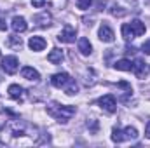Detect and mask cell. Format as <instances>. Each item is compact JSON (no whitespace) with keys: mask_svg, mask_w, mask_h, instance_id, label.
<instances>
[{"mask_svg":"<svg viewBox=\"0 0 150 148\" xmlns=\"http://www.w3.org/2000/svg\"><path fill=\"white\" fill-rule=\"evenodd\" d=\"M47 111L51 117H54L59 122H68L75 115V106H65V105H58V103H51L47 106Z\"/></svg>","mask_w":150,"mask_h":148,"instance_id":"obj_1","label":"cell"},{"mask_svg":"<svg viewBox=\"0 0 150 148\" xmlns=\"http://www.w3.org/2000/svg\"><path fill=\"white\" fill-rule=\"evenodd\" d=\"M2 68L5 70V73L9 75H14L18 70H19V61L16 56H5L2 59Z\"/></svg>","mask_w":150,"mask_h":148,"instance_id":"obj_2","label":"cell"},{"mask_svg":"<svg viewBox=\"0 0 150 148\" xmlns=\"http://www.w3.org/2000/svg\"><path fill=\"white\" fill-rule=\"evenodd\" d=\"M98 105H100L105 111H108V113H113V111L117 110V101H115V98H113L112 94L101 96V98L98 99Z\"/></svg>","mask_w":150,"mask_h":148,"instance_id":"obj_3","label":"cell"},{"mask_svg":"<svg viewBox=\"0 0 150 148\" xmlns=\"http://www.w3.org/2000/svg\"><path fill=\"white\" fill-rule=\"evenodd\" d=\"M75 35H77L75 28H74V26H70V25H67V26L59 32L58 40H59V42H63V44H72V42H75Z\"/></svg>","mask_w":150,"mask_h":148,"instance_id":"obj_4","label":"cell"},{"mask_svg":"<svg viewBox=\"0 0 150 148\" xmlns=\"http://www.w3.org/2000/svg\"><path fill=\"white\" fill-rule=\"evenodd\" d=\"M70 80H72V78H70V75L65 73V72H61V73H54L52 77H51V84H52L54 87H58V89L65 87Z\"/></svg>","mask_w":150,"mask_h":148,"instance_id":"obj_5","label":"cell"},{"mask_svg":"<svg viewBox=\"0 0 150 148\" xmlns=\"http://www.w3.org/2000/svg\"><path fill=\"white\" fill-rule=\"evenodd\" d=\"M98 37H100L101 42L110 44V42H113L115 35H113V30L108 26V25H101V26H100V32H98Z\"/></svg>","mask_w":150,"mask_h":148,"instance_id":"obj_6","label":"cell"},{"mask_svg":"<svg viewBox=\"0 0 150 148\" xmlns=\"http://www.w3.org/2000/svg\"><path fill=\"white\" fill-rule=\"evenodd\" d=\"M45 45H47V42H45V38H42V37H32L28 40V47H30L32 51H35V52L44 51Z\"/></svg>","mask_w":150,"mask_h":148,"instance_id":"obj_7","label":"cell"},{"mask_svg":"<svg viewBox=\"0 0 150 148\" xmlns=\"http://www.w3.org/2000/svg\"><path fill=\"white\" fill-rule=\"evenodd\" d=\"M26 28H28V25H26V19L23 16H14L12 18V30L16 33H23V32H26Z\"/></svg>","mask_w":150,"mask_h":148,"instance_id":"obj_8","label":"cell"},{"mask_svg":"<svg viewBox=\"0 0 150 148\" xmlns=\"http://www.w3.org/2000/svg\"><path fill=\"white\" fill-rule=\"evenodd\" d=\"M79 51H80L82 56H89V54L93 52V45H91L89 38H86V37L79 38Z\"/></svg>","mask_w":150,"mask_h":148,"instance_id":"obj_9","label":"cell"},{"mask_svg":"<svg viewBox=\"0 0 150 148\" xmlns=\"http://www.w3.org/2000/svg\"><path fill=\"white\" fill-rule=\"evenodd\" d=\"M129 26H131V30H133V33H134V37H142L145 32H147V26L140 21V19H134V21H131L129 23Z\"/></svg>","mask_w":150,"mask_h":148,"instance_id":"obj_10","label":"cell"},{"mask_svg":"<svg viewBox=\"0 0 150 148\" xmlns=\"http://www.w3.org/2000/svg\"><path fill=\"white\" fill-rule=\"evenodd\" d=\"M133 72L136 73V77H140V78L147 77V66H145V61H143V59H136V61L133 63Z\"/></svg>","mask_w":150,"mask_h":148,"instance_id":"obj_11","label":"cell"},{"mask_svg":"<svg viewBox=\"0 0 150 148\" xmlns=\"http://www.w3.org/2000/svg\"><path fill=\"white\" fill-rule=\"evenodd\" d=\"M47 61L49 63H52V65H58V63H61L63 61V51L61 49H52L49 54H47Z\"/></svg>","mask_w":150,"mask_h":148,"instance_id":"obj_12","label":"cell"},{"mask_svg":"<svg viewBox=\"0 0 150 148\" xmlns=\"http://www.w3.org/2000/svg\"><path fill=\"white\" fill-rule=\"evenodd\" d=\"M23 92H25L23 87H19L18 84H11V85H9V96H11L12 99H18V101L23 99Z\"/></svg>","mask_w":150,"mask_h":148,"instance_id":"obj_13","label":"cell"},{"mask_svg":"<svg viewBox=\"0 0 150 148\" xmlns=\"http://www.w3.org/2000/svg\"><path fill=\"white\" fill-rule=\"evenodd\" d=\"M21 75H23L26 80H38V78H40V73H38L35 68H32V66H25V68L21 70Z\"/></svg>","mask_w":150,"mask_h":148,"instance_id":"obj_14","label":"cell"},{"mask_svg":"<svg viewBox=\"0 0 150 148\" xmlns=\"http://www.w3.org/2000/svg\"><path fill=\"white\" fill-rule=\"evenodd\" d=\"M115 70H120V72H133V61L129 59H119L115 61Z\"/></svg>","mask_w":150,"mask_h":148,"instance_id":"obj_15","label":"cell"},{"mask_svg":"<svg viewBox=\"0 0 150 148\" xmlns=\"http://www.w3.org/2000/svg\"><path fill=\"white\" fill-rule=\"evenodd\" d=\"M35 23H37L38 26H49L51 25V16L47 12H42V14L35 16Z\"/></svg>","mask_w":150,"mask_h":148,"instance_id":"obj_16","label":"cell"},{"mask_svg":"<svg viewBox=\"0 0 150 148\" xmlns=\"http://www.w3.org/2000/svg\"><path fill=\"white\" fill-rule=\"evenodd\" d=\"M122 136H124V141H126V140H136V138H138V131H136L134 127L127 125V127L122 131Z\"/></svg>","mask_w":150,"mask_h":148,"instance_id":"obj_17","label":"cell"},{"mask_svg":"<svg viewBox=\"0 0 150 148\" xmlns=\"http://www.w3.org/2000/svg\"><path fill=\"white\" fill-rule=\"evenodd\" d=\"M21 37H18V35H11L9 37V40H7V45L9 47H14V49H19L21 47Z\"/></svg>","mask_w":150,"mask_h":148,"instance_id":"obj_18","label":"cell"},{"mask_svg":"<svg viewBox=\"0 0 150 148\" xmlns=\"http://www.w3.org/2000/svg\"><path fill=\"white\" fill-rule=\"evenodd\" d=\"M120 32H122V37L126 38V40H133V38H134V33H133V30H131L129 25H122Z\"/></svg>","mask_w":150,"mask_h":148,"instance_id":"obj_19","label":"cell"},{"mask_svg":"<svg viewBox=\"0 0 150 148\" xmlns=\"http://www.w3.org/2000/svg\"><path fill=\"white\" fill-rule=\"evenodd\" d=\"M65 91H67V94H68V96L77 94V91H79V85H77V82H75V80H70V82L65 85Z\"/></svg>","mask_w":150,"mask_h":148,"instance_id":"obj_20","label":"cell"},{"mask_svg":"<svg viewBox=\"0 0 150 148\" xmlns=\"http://www.w3.org/2000/svg\"><path fill=\"white\" fill-rule=\"evenodd\" d=\"M112 141H113V143H122V141H124L122 131H120L119 127H113V131H112Z\"/></svg>","mask_w":150,"mask_h":148,"instance_id":"obj_21","label":"cell"},{"mask_svg":"<svg viewBox=\"0 0 150 148\" xmlns=\"http://www.w3.org/2000/svg\"><path fill=\"white\" fill-rule=\"evenodd\" d=\"M91 4H93V0H77V7H79V9H82V11L89 9V7H91Z\"/></svg>","mask_w":150,"mask_h":148,"instance_id":"obj_22","label":"cell"},{"mask_svg":"<svg viewBox=\"0 0 150 148\" xmlns=\"http://www.w3.org/2000/svg\"><path fill=\"white\" fill-rule=\"evenodd\" d=\"M44 4H45V0H32V5H33V7H42V5H44Z\"/></svg>","mask_w":150,"mask_h":148,"instance_id":"obj_23","label":"cell"},{"mask_svg":"<svg viewBox=\"0 0 150 148\" xmlns=\"http://www.w3.org/2000/svg\"><path fill=\"white\" fill-rule=\"evenodd\" d=\"M142 51H143L145 54H150V40H149V42H145V44H143V47H142Z\"/></svg>","mask_w":150,"mask_h":148,"instance_id":"obj_24","label":"cell"},{"mask_svg":"<svg viewBox=\"0 0 150 148\" xmlns=\"http://www.w3.org/2000/svg\"><path fill=\"white\" fill-rule=\"evenodd\" d=\"M145 136L150 140V120L147 122V125H145Z\"/></svg>","mask_w":150,"mask_h":148,"instance_id":"obj_25","label":"cell"},{"mask_svg":"<svg viewBox=\"0 0 150 148\" xmlns=\"http://www.w3.org/2000/svg\"><path fill=\"white\" fill-rule=\"evenodd\" d=\"M5 28H7V25H5V21L0 18V30H5Z\"/></svg>","mask_w":150,"mask_h":148,"instance_id":"obj_26","label":"cell"}]
</instances>
